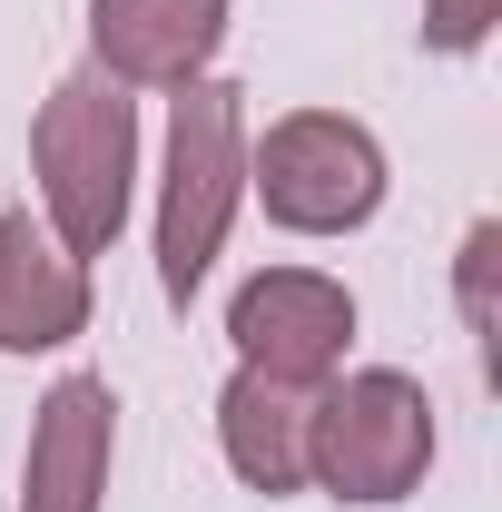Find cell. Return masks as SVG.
I'll return each instance as SVG.
<instances>
[{
	"mask_svg": "<svg viewBox=\"0 0 502 512\" xmlns=\"http://www.w3.org/2000/svg\"><path fill=\"white\" fill-rule=\"evenodd\" d=\"M227 40V0H89V50L119 89H188Z\"/></svg>",
	"mask_w": 502,
	"mask_h": 512,
	"instance_id": "obj_6",
	"label": "cell"
},
{
	"mask_svg": "<svg viewBox=\"0 0 502 512\" xmlns=\"http://www.w3.org/2000/svg\"><path fill=\"white\" fill-rule=\"evenodd\" d=\"M306 384H276L256 375V365H237L227 375V394H217V444H227V463H237V483L247 493H296L306 483Z\"/></svg>",
	"mask_w": 502,
	"mask_h": 512,
	"instance_id": "obj_9",
	"label": "cell"
},
{
	"mask_svg": "<svg viewBox=\"0 0 502 512\" xmlns=\"http://www.w3.org/2000/svg\"><path fill=\"white\" fill-rule=\"evenodd\" d=\"M227 335H237V355H247L256 375L315 394V384L345 365V345H355V296L335 276H315V266H266V276L237 286Z\"/></svg>",
	"mask_w": 502,
	"mask_h": 512,
	"instance_id": "obj_5",
	"label": "cell"
},
{
	"mask_svg": "<svg viewBox=\"0 0 502 512\" xmlns=\"http://www.w3.org/2000/svg\"><path fill=\"white\" fill-rule=\"evenodd\" d=\"M247 197V89L188 79L168 109V188H158V286L188 306L227 247V217Z\"/></svg>",
	"mask_w": 502,
	"mask_h": 512,
	"instance_id": "obj_2",
	"label": "cell"
},
{
	"mask_svg": "<svg viewBox=\"0 0 502 512\" xmlns=\"http://www.w3.org/2000/svg\"><path fill=\"white\" fill-rule=\"evenodd\" d=\"M89 325V266L30 227V217H0V355H50Z\"/></svg>",
	"mask_w": 502,
	"mask_h": 512,
	"instance_id": "obj_8",
	"label": "cell"
},
{
	"mask_svg": "<svg viewBox=\"0 0 502 512\" xmlns=\"http://www.w3.org/2000/svg\"><path fill=\"white\" fill-rule=\"evenodd\" d=\"M109 444H119V404L99 375H60L30 414V473L20 512H99L109 493Z\"/></svg>",
	"mask_w": 502,
	"mask_h": 512,
	"instance_id": "obj_7",
	"label": "cell"
},
{
	"mask_svg": "<svg viewBox=\"0 0 502 512\" xmlns=\"http://www.w3.org/2000/svg\"><path fill=\"white\" fill-rule=\"evenodd\" d=\"M30 158H40V207H50V237L79 266L119 247L128 227V178H138V109L119 99V79L79 69L40 99L30 128Z\"/></svg>",
	"mask_w": 502,
	"mask_h": 512,
	"instance_id": "obj_1",
	"label": "cell"
},
{
	"mask_svg": "<svg viewBox=\"0 0 502 512\" xmlns=\"http://www.w3.org/2000/svg\"><path fill=\"white\" fill-rule=\"evenodd\" d=\"M424 463H434V404L414 375L365 365L306 404V483H325L335 503H404Z\"/></svg>",
	"mask_w": 502,
	"mask_h": 512,
	"instance_id": "obj_3",
	"label": "cell"
},
{
	"mask_svg": "<svg viewBox=\"0 0 502 512\" xmlns=\"http://www.w3.org/2000/svg\"><path fill=\"white\" fill-rule=\"evenodd\" d=\"M502 20V0H424V40L434 50H483Z\"/></svg>",
	"mask_w": 502,
	"mask_h": 512,
	"instance_id": "obj_10",
	"label": "cell"
},
{
	"mask_svg": "<svg viewBox=\"0 0 502 512\" xmlns=\"http://www.w3.org/2000/svg\"><path fill=\"white\" fill-rule=\"evenodd\" d=\"M247 188L266 197L276 227L296 237H345L384 207V148L335 109H296L266 128V148L247 158Z\"/></svg>",
	"mask_w": 502,
	"mask_h": 512,
	"instance_id": "obj_4",
	"label": "cell"
}]
</instances>
